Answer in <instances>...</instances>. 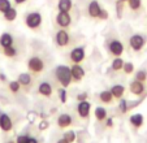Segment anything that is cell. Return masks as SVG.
Masks as SVG:
<instances>
[{
  "instance_id": "6da1fadb",
  "label": "cell",
  "mask_w": 147,
  "mask_h": 143,
  "mask_svg": "<svg viewBox=\"0 0 147 143\" xmlns=\"http://www.w3.org/2000/svg\"><path fill=\"white\" fill-rule=\"evenodd\" d=\"M56 78H57L59 83L63 87H68L70 82L73 81L72 73H70V68L67 65H59L56 68Z\"/></svg>"
},
{
  "instance_id": "7a4b0ae2",
  "label": "cell",
  "mask_w": 147,
  "mask_h": 143,
  "mask_svg": "<svg viewBox=\"0 0 147 143\" xmlns=\"http://www.w3.org/2000/svg\"><path fill=\"white\" fill-rule=\"evenodd\" d=\"M25 25L31 30H35L42 25V14L39 12H30L25 17Z\"/></svg>"
},
{
  "instance_id": "3957f363",
  "label": "cell",
  "mask_w": 147,
  "mask_h": 143,
  "mask_svg": "<svg viewBox=\"0 0 147 143\" xmlns=\"http://www.w3.org/2000/svg\"><path fill=\"white\" fill-rule=\"evenodd\" d=\"M146 44V38L141 34H134L129 39V46L131 47V50L134 51H141Z\"/></svg>"
},
{
  "instance_id": "277c9868",
  "label": "cell",
  "mask_w": 147,
  "mask_h": 143,
  "mask_svg": "<svg viewBox=\"0 0 147 143\" xmlns=\"http://www.w3.org/2000/svg\"><path fill=\"white\" fill-rule=\"evenodd\" d=\"M28 68L29 70H31L33 73H40L43 69H45V63L40 57L38 56H33V57L29 59L28 61Z\"/></svg>"
},
{
  "instance_id": "5b68a950",
  "label": "cell",
  "mask_w": 147,
  "mask_h": 143,
  "mask_svg": "<svg viewBox=\"0 0 147 143\" xmlns=\"http://www.w3.org/2000/svg\"><path fill=\"white\" fill-rule=\"evenodd\" d=\"M56 24L61 29L69 28V25L72 24V17H70L69 12H59L56 16Z\"/></svg>"
},
{
  "instance_id": "8992f818",
  "label": "cell",
  "mask_w": 147,
  "mask_h": 143,
  "mask_svg": "<svg viewBox=\"0 0 147 143\" xmlns=\"http://www.w3.org/2000/svg\"><path fill=\"white\" fill-rule=\"evenodd\" d=\"M55 40H56V44H57L59 47H67L68 44H69L70 36L65 29H61V30H59L57 33H56Z\"/></svg>"
},
{
  "instance_id": "52a82bcc",
  "label": "cell",
  "mask_w": 147,
  "mask_h": 143,
  "mask_svg": "<svg viewBox=\"0 0 147 143\" xmlns=\"http://www.w3.org/2000/svg\"><path fill=\"white\" fill-rule=\"evenodd\" d=\"M108 50L115 57H119V56H121L122 52H124V44L120 40H117V39H113V40L109 42Z\"/></svg>"
},
{
  "instance_id": "ba28073f",
  "label": "cell",
  "mask_w": 147,
  "mask_h": 143,
  "mask_svg": "<svg viewBox=\"0 0 147 143\" xmlns=\"http://www.w3.org/2000/svg\"><path fill=\"white\" fill-rule=\"evenodd\" d=\"M85 59V48L83 47H76L70 51V60L73 64H80Z\"/></svg>"
},
{
  "instance_id": "9c48e42d",
  "label": "cell",
  "mask_w": 147,
  "mask_h": 143,
  "mask_svg": "<svg viewBox=\"0 0 147 143\" xmlns=\"http://www.w3.org/2000/svg\"><path fill=\"white\" fill-rule=\"evenodd\" d=\"M100 11H102V7H100V4L98 3L96 0L90 1L89 7H87V13H89V16L91 17V18H98Z\"/></svg>"
},
{
  "instance_id": "30bf717a",
  "label": "cell",
  "mask_w": 147,
  "mask_h": 143,
  "mask_svg": "<svg viewBox=\"0 0 147 143\" xmlns=\"http://www.w3.org/2000/svg\"><path fill=\"white\" fill-rule=\"evenodd\" d=\"M70 73H72V78L74 81H81L85 77V70L80 64H73V66H70Z\"/></svg>"
},
{
  "instance_id": "8fae6325",
  "label": "cell",
  "mask_w": 147,
  "mask_h": 143,
  "mask_svg": "<svg viewBox=\"0 0 147 143\" xmlns=\"http://www.w3.org/2000/svg\"><path fill=\"white\" fill-rule=\"evenodd\" d=\"M90 109H91V105H90V103L87 102V100H82V102H80V104H78V107H77L78 115H80L82 118L89 117Z\"/></svg>"
},
{
  "instance_id": "7c38bea8",
  "label": "cell",
  "mask_w": 147,
  "mask_h": 143,
  "mask_svg": "<svg viewBox=\"0 0 147 143\" xmlns=\"http://www.w3.org/2000/svg\"><path fill=\"white\" fill-rule=\"evenodd\" d=\"M12 126H13V124H12V120L9 116L5 115V113L0 115V127H1V130L8 133L12 130Z\"/></svg>"
},
{
  "instance_id": "4fadbf2b",
  "label": "cell",
  "mask_w": 147,
  "mask_h": 143,
  "mask_svg": "<svg viewBox=\"0 0 147 143\" xmlns=\"http://www.w3.org/2000/svg\"><path fill=\"white\" fill-rule=\"evenodd\" d=\"M129 88H130V92L134 94V95H137V96H139V95H142V94L144 92V85L143 82H141V81H133V82L130 83V86H129Z\"/></svg>"
},
{
  "instance_id": "5bb4252c",
  "label": "cell",
  "mask_w": 147,
  "mask_h": 143,
  "mask_svg": "<svg viewBox=\"0 0 147 143\" xmlns=\"http://www.w3.org/2000/svg\"><path fill=\"white\" fill-rule=\"evenodd\" d=\"M72 122H73V120L68 113H63V115H60L57 118V125H59V127H61V129H65V127L70 126Z\"/></svg>"
},
{
  "instance_id": "9a60e30c",
  "label": "cell",
  "mask_w": 147,
  "mask_h": 143,
  "mask_svg": "<svg viewBox=\"0 0 147 143\" xmlns=\"http://www.w3.org/2000/svg\"><path fill=\"white\" fill-rule=\"evenodd\" d=\"M38 92L43 96H51L52 95V86L48 82H42L38 87Z\"/></svg>"
},
{
  "instance_id": "2e32d148",
  "label": "cell",
  "mask_w": 147,
  "mask_h": 143,
  "mask_svg": "<svg viewBox=\"0 0 147 143\" xmlns=\"http://www.w3.org/2000/svg\"><path fill=\"white\" fill-rule=\"evenodd\" d=\"M72 8H73L72 0H59V3H57L59 12H70Z\"/></svg>"
},
{
  "instance_id": "e0dca14e",
  "label": "cell",
  "mask_w": 147,
  "mask_h": 143,
  "mask_svg": "<svg viewBox=\"0 0 147 143\" xmlns=\"http://www.w3.org/2000/svg\"><path fill=\"white\" fill-rule=\"evenodd\" d=\"M0 46L5 48V47L13 46V36L11 35L9 33H3L0 35Z\"/></svg>"
},
{
  "instance_id": "ac0fdd59",
  "label": "cell",
  "mask_w": 147,
  "mask_h": 143,
  "mask_svg": "<svg viewBox=\"0 0 147 143\" xmlns=\"http://www.w3.org/2000/svg\"><path fill=\"white\" fill-rule=\"evenodd\" d=\"M111 92L113 95L115 99H121L124 96V92H125V87L122 85H115L113 87L111 88Z\"/></svg>"
},
{
  "instance_id": "d6986e66",
  "label": "cell",
  "mask_w": 147,
  "mask_h": 143,
  "mask_svg": "<svg viewBox=\"0 0 147 143\" xmlns=\"http://www.w3.org/2000/svg\"><path fill=\"white\" fill-rule=\"evenodd\" d=\"M130 124L134 127H141L143 125V116L141 113H136V115L130 116Z\"/></svg>"
},
{
  "instance_id": "ffe728a7",
  "label": "cell",
  "mask_w": 147,
  "mask_h": 143,
  "mask_svg": "<svg viewBox=\"0 0 147 143\" xmlns=\"http://www.w3.org/2000/svg\"><path fill=\"white\" fill-rule=\"evenodd\" d=\"M3 16H4V20H5V21H8V22L14 21V20L17 18V11H16V8L11 7V8H9L7 12H4Z\"/></svg>"
},
{
  "instance_id": "44dd1931",
  "label": "cell",
  "mask_w": 147,
  "mask_h": 143,
  "mask_svg": "<svg viewBox=\"0 0 147 143\" xmlns=\"http://www.w3.org/2000/svg\"><path fill=\"white\" fill-rule=\"evenodd\" d=\"M17 81L20 82L21 86H29L31 83V76L29 74V73H21V74L18 76V80Z\"/></svg>"
},
{
  "instance_id": "7402d4cb",
  "label": "cell",
  "mask_w": 147,
  "mask_h": 143,
  "mask_svg": "<svg viewBox=\"0 0 147 143\" xmlns=\"http://www.w3.org/2000/svg\"><path fill=\"white\" fill-rule=\"evenodd\" d=\"M95 117H96L98 121H104L107 120V111L103 107H98L95 109Z\"/></svg>"
},
{
  "instance_id": "603a6c76",
  "label": "cell",
  "mask_w": 147,
  "mask_h": 143,
  "mask_svg": "<svg viewBox=\"0 0 147 143\" xmlns=\"http://www.w3.org/2000/svg\"><path fill=\"white\" fill-rule=\"evenodd\" d=\"M99 99L102 100L103 103H111L112 99H115V98H113V95H112L111 90H109V91H102L99 95Z\"/></svg>"
},
{
  "instance_id": "cb8c5ba5",
  "label": "cell",
  "mask_w": 147,
  "mask_h": 143,
  "mask_svg": "<svg viewBox=\"0 0 147 143\" xmlns=\"http://www.w3.org/2000/svg\"><path fill=\"white\" fill-rule=\"evenodd\" d=\"M128 7L131 11H139L142 8V0H128Z\"/></svg>"
},
{
  "instance_id": "d4e9b609",
  "label": "cell",
  "mask_w": 147,
  "mask_h": 143,
  "mask_svg": "<svg viewBox=\"0 0 147 143\" xmlns=\"http://www.w3.org/2000/svg\"><path fill=\"white\" fill-rule=\"evenodd\" d=\"M124 60L122 59H120V57H115V60L112 61V69L113 70H116V72H119V70H121L122 68H124Z\"/></svg>"
},
{
  "instance_id": "484cf974",
  "label": "cell",
  "mask_w": 147,
  "mask_h": 143,
  "mask_svg": "<svg viewBox=\"0 0 147 143\" xmlns=\"http://www.w3.org/2000/svg\"><path fill=\"white\" fill-rule=\"evenodd\" d=\"M3 53L7 56V57H14L17 53L16 48H14L13 46H9V47H5V48H3Z\"/></svg>"
},
{
  "instance_id": "4316f807",
  "label": "cell",
  "mask_w": 147,
  "mask_h": 143,
  "mask_svg": "<svg viewBox=\"0 0 147 143\" xmlns=\"http://www.w3.org/2000/svg\"><path fill=\"white\" fill-rule=\"evenodd\" d=\"M12 7L11 0H0V13H4L7 12L9 8Z\"/></svg>"
},
{
  "instance_id": "83f0119b",
  "label": "cell",
  "mask_w": 147,
  "mask_h": 143,
  "mask_svg": "<svg viewBox=\"0 0 147 143\" xmlns=\"http://www.w3.org/2000/svg\"><path fill=\"white\" fill-rule=\"evenodd\" d=\"M124 1H121V0H117L116 1V12H117V17L119 18H121L122 17V11H124Z\"/></svg>"
},
{
  "instance_id": "f1b7e54d",
  "label": "cell",
  "mask_w": 147,
  "mask_h": 143,
  "mask_svg": "<svg viewBox=\"0 0 147 143\" xmlns=\"http://www.w3.org/2000/svg\"><path fill=\"white\" fill-rule=\"evenodd\" d=\"M20 88H21V85H20L18 81H12V82L9 83V90H11L12 92H18Z\"/></svg>"
},
{
  "instance_id": "f546056e",
  "label": "cell",
  "mask_w": 147,
  "mask_h": 143,
  "mask_svg": "<svg viewBox=\"0 0 147 143\" xmlns=\"http://www.w3.org/2000/svg\"><path fill=\"white\" fill-rule=\"evenodd\" d=\"M136 80L141 81V82H144V81L147 80V73L144 70H138L136 73Z\"/></svg>"
},
{
  "instance_id": "4dcf8cb0",
  "label": "cell",
  "mask_w": 147,
  "mask_h": 143,
  "mask_svg": "<svg viewBox=\"0 0 147 143\" xmlns=\"http://www.w3.org/2000/svg\"><path fill=\"white\" fill-rule=\"evenodd\" d=\"M122 70L125 72V74H130V73H133V70H134V64H133V63H125V64H124V68H122Z\"/></svg>"
},
{
  "instance_id": "1f68e13d",
  "label": "cell",
  "mask_w": 147,
  "mask_h": 143,
  "mask_svg": "<svg viewBox=\"0 0 147 143\" xmlns=\"http://www.w3.org/2000/svg\"><path fill=\"white\" fill-rule=\"evenodd\" d=\"M64 139H67L69 143H73L76 140V133L74 132H67L64 134Z\"/></svg>"
},
{
  "instance_id": "d6a6232c",
  "label": "cell",
  "mask_w": 147,
  "mask_h": 143,
  "mask_svg": "<svg viewBox=\"0 0 147 143\" xmlns=\"http://www.w3.org/2000/svg\"><path fill=\"white\" fill-rule=\"evenodd\" d=\"M59 98H60L61 103L67 102V91H65V88H60V90H59Z\"/></svg>"
},
{
  "instance_id": "836d02e7",
  "label": "cell",
  "mask_w": 147,
  "mask_h": 143,
  "mask_svg": "<svg viewBox=\"0 0 147 143\" xmlns=\"http://www.w3.org/2000/svg\"><path fill=\"white\" fill-rule=\"evenodd\" d=\"M108 17H109L108 12H107L106 9H103V8H102V11H100L99 17H98V18H100V20H108Z\"/></svg>"
},
{
  "instance_id": "e575fe53",
  "label": "cell",
  "mask_w": 147,
  "mask_h": 143,
  "mask_svg": "<svg viewBox=\"0 0 147 143\" xmlns=\"http://www.w3.org/2000/svg\"><path fill=\"white\" fill-rule=\"evenodd\" d=\"M120 109H121L122 113H125V112H128L129 111L128 105H126V100H121V103H120Z\"/></svg>"
},
{
  "instance_id": "d590c367",
  "label": "cell",
  "mask_w": 147,
  "mask_h": 143,
  "mask_svg": "<svg viewBox=\"0 0 147 143\" xmlns=\"http://www.w3.org/2000/svg\"><path fill=\"white\" fill-rule=\"evenodd\" d=\"M29 140V137H26V135H20L18 138H17L16 143H28Z\"/></svg>"
},
{
  "instance_id": "8d00e7d4",
  "label": "cell",
  "mask_w": 147,
  "mask_h": 143,
  "mask_svg": "<svg viewBox=\"0 0 147 143\" xmlns=\"http://www.w3.org/2000/svg\"><path fill=\"white\" fill-rule=\"evenodd\" d=\"M87 98V94L86 92H81L77 95V100H80V102H82V100H86Z\"/></svg>"
},
{
  "instance_id": "74e56055",
  "label": "cell",
  "mask_w": 147,
  "mask_h": 143,
  "mask_svg": "<svg viewBox=\"0 0 147 143\" xmlns=\"http://www.w3.org/2000/svg\"><path fill=\"white\" fill-rule=\"evenodd\" d=\"M47 127H48V122L42 121L40 124H39V130H45V129H47Z\"/></svg>"
},
{
  "instance_id": "f35d334b",
  "label": "cell",
  "mask_w": 147,
  "mask_h": 143,
  "mask_svg": "<svg viewBox=\"0 0 147 143\" xmlns=\"http://www.w3.org/2000/svg\"><path fill=\"white\" fill-rule=\"evenodd\" d=\"M26 0H14V4H17V5H20V4H24Z\"/></svg>"
},
{
  "instance_id": "ab89813d",
  "label": "cell",
  "mask_w": 147,
  "mask_h": 143,
  "mask_svg": "<svg viewBox=\"0 0 147 143\" xmlns=\"http://www.w3.org/2000/svg\"><path fill=\"white\" fill-rule=\"evenodd\" d=\"M28 143H38V140H36L35 138H29Z\"/></svg>"
},
{
  "instance_id": "60d3db41",
  "label": "cell",
  "mask_w": 147,
  "mask_h": 143,
  "mask_svg": "<svg viewBox=\"0 0 147 143\" xmlns=\"http://www.w3.org/2000/svg\"><path fill=\"white\" fill-rule=\"evenodd\" d=\"M57 143H69V142H68L67 139H64V138H61V139L57 140Z\"/></svg>"
},
{
  "instance_id": "b9f144b4",
  "label": "cell",
  "mask_w": 147,
  "mask_h": 143,
  "mask_svg": "<svg viewBox=\"0 0 147 143\" xmlns=\"http://www.w3.org/2000/svg\"><path fill=\"white\" fill-rule=\"evenodd\" d=\"M107 126H112V118H107Z\"/></svg>"
},
{
  "instance_id": "7bdbcfd3",
  "label": "cell",
  "mask_w": 147,
  "mask_h": 143,
  "mask_svg": "<svg viewBox=\"0 0 147 143\" xmlns=\"http://www.w3.org/2000/svg\"><path fill=\"white\" fill-rule=\"evenodd\" d=\"M121 1H124V3H126V1H128V0H121Z\"/></svg>"
}]
</instances>
